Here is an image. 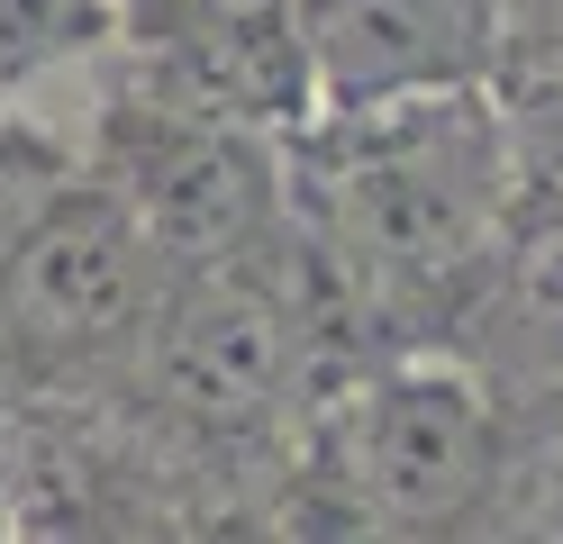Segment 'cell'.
I'll return each mask as SVG.
<instances>
[{"label": "cell", "mask_w": 563, "mask_h": 544, "mask_svg": "<svg viewBox=\"0 0 563 544\" xmlns=\"http://www.w3.org/2000/svg\"><path fill=\"white\" fill-rule=\"evenodd\" d=\"M345 145L328 155V227L336 254L382 290H454L473 281L509 236V145L500 109L473 91L400 100L336 119Z\"/></svg>", "instance_id": "obj_1"}, {"label": "cell", "mask_w": 563, "mask_h": 544, "mask_svg": "<svg viewBox=\"0 0 563 544\" xmlns=\"http://www.w3.org/2000/svg\"><path fill=\"white\" fill-rule=\"evenodd\" d=\"M500 471V409L464 363H382L345 399V481L373 499L382 526L437 535Z\"/></svg>", "instance_id": "obj_2"}, {"label": "cell", "mask_w": 563, "mask_h": 544, "mask_svg": "<svg viewBox=\"0 0 563 544\" xmlns=\"http://www.w3.org/2000/svg\"><path fill=\"white\" fill-rule=\"evenodd\" d=\"M155 254L136 236L128 200L100 191H55L0 254V363H82L119 345L146 318Z\"/></svg>", "instance_id": "obj_3"}, {"label": "cell", "mask_w": 563, "mask_h": 544, "mask_svg": "<svg viewBox=\"0 0 563 544\" xmlns=\"http://www.w3.org/2000/svg\"><path fill=\"white\" fill-rule=\"evenodd\" d=\"M291 36L319 119L473 91L500 73V0H291Z\"/></svg>", "instance_id": "obj_4"}, {"label": "cell", "mask_w": 563, "mask_h": 544, "mask_svg": "<svg viewBox=\"0 0 563 544\" xmlns=\"http://www.w3.org/2000/svg\"><path fill=\"white\" fill-rule=\"evenodd\" d=\"M155 373L209 426H264L300 381V300L273 290L245 254L200 273H164Z\"/></svg>", "instance_id": "obj_5"}, {"label": "cell", "mask_w": 563, "mask_h": 544, "mask_svg": "<svg viewBox=\"0 0 563 544\" xmlns=\"http://www.w3.org/2000/svg\"><path fill=\"white\" fill-rule=\"evenodd\" d=\"M128 200L136 236L164 273H200L228 254H255L273 227V155L255 127H219V119H183L155 109L146 136L128 145V173L110 181Z\"/></svg>", "instance_id": "obj_6"}, {"label": "cell", "mask_w": 563, "mask_h": 544, "mask_svg": "<svg viewBox=\"0 0 563 544\" xmlns=\"http://www.w3.org/2000/svg\"><path fill=\"white\" fill-rule=\"evenodd\" d=\"M164 109L219 119V127L300 119L309 82H300L291 0H191V19L173 27V55H164Z\"/></svg>", "instance_id": "obj_7"}, {"label": "cell", "mask_w": 563, "mask_h": 544, "mask_svg": "<svg viewBox=\"0 0 563 544\" xmlns=\"http://www.w3.org/2000/svg\"><path fill=\"white\" fill-rule=\"evenodd\" d=\"M500 281H509V318L527 326V345L563 363V209L554 200H527L509 218Z\"/></svg>", "instance_id": "obj_8"}, {"label": "cell", "mask_w": 563, "mask_h": 544, "mask_svg": "<svg viewBox=\"0 0 563 544\" xmlns=\"http://www.w3.org/2000/svg\"><path fill=\"white\" fill-rule=\"evenodd\" d=\"M119 36V0H0V82Z\"/></svg>", "instance_id": "obj_9"}, {"label": "cell", "mask_w": 563, "mask_h": 544, "mask_svg": "<svg viewBox=\"0 0 563 544\" xmlns=\"http://www.w3.org/2000/svg\"><path fill=\"white\" fill-rule=\"evenodd\" d=\"M500 145H509V181L518 191L563 209V73H509Z\"/></svg>", "instance_id": "obj_10"}, {"label": "cell", "mask_w": 563, "mask_h": 544, "mask_svg": "<svg viewBox=\"0 0 563 544\" xmlns=\"http://www.w3.org/2000/svg\"><path fill=\"white\" fill-rule=\"evenodd\" d=\"M264 535L273 544H391V526L373 518V499L355 481H300Z\"/></svg>", "instance_id": "obj_11"}, {"label": "cell", "mask_w": 563, "mask_h": 544, "mask_svg": "<svg viewBox=\"0 0 563 544\" xmlns=\"http://www.w3.org/2000/svg\"><path fill=\"white\" fill-rule=\"evenodd\" d=\"M563 73V0H500V82Z\"/></svg>", "instance_id": "obj_12"}, {"label": "cell", "mask_w": 563, "mask_h": 544, "mask_svg": "<svg viewBox=\"0 0 563 544\" xmlns=\"http://www.w3.org/2000/svg\"><path fill=\"white\" fill-rule=\"evenodd\" d=\"M200 544H273V535H264V526H245V518H228V526H209Z\"/></svg>", "instance_id": "obj_13"}]
</instances>
